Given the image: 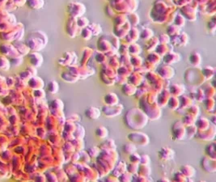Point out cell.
Wrapping results in <instances>:
<instances>
[{
	"label": "cell",
	"mask_w": 216,
	"mask_h": 182,
	"mask_svg": "<svg viewBox=\"0 0 216 182\" xmlns=\"http://www.w3.org/2000/svg\"><path fill=\"white\" fill-rule=\"evenodd\" d=\"M85 114L87 115V118H89L91 119H97L99 118L100 113L99 109H96V108H90L87 110H86Z\"/></svg>",
	"instance_id": "1"
},
{
	"label": "cell",
	"mask_w": 216,
	"mask_h": 182,
	"mask_svg": "<svg viewBox=\"0 0 216 182\" xmlns=\"http://www.w3.org/2000/svg\"><path fill=\"white\" fill-rule=\"evenodd\" d=\"M96 134L97 135V137L99 138H105L108 134V131L104 127H99L96 129Z\"/></svg>",
	"instance_id": "2"
},
{
	"label": "cell",
	"mask_w": 216,
	"mask_h": 182,
	"mask_svg": "<svg viewBox=\"0 0 216 182\" xmlns=\"http://www.w3.org/2000/svg\"><path fill=\"white\" fill-rule=\"evenodd\" d=\"M48 89L51 93H56L59 90V85H58L57 82H55V81L50 82L49 85H48Z\"/></svg>",
	"instance_id": "3"
}]
</instances>
